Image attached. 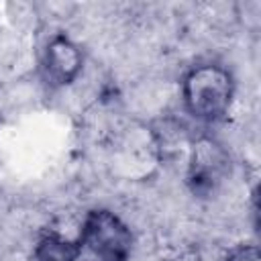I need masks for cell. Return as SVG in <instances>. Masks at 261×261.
Listing matches in <instances>:
<instances>
[{
	"mask_svg": "<svg viewBox=\"0 0 261 261\" xmlns=\"http://www.w3.org/2000/svg\"><path fill=\"white\" fill-rule=\"evenodd\" d=\"M234 80L228 69L216 63L192 67L181 80V100L186 110L202 122L222 120L232 104Z\"/></svg>",
	"mask_w": 261,
	"mask_h": 261,
	"instance_id": "obj_1",
	"label": "cell"
},
{
	"mask_svg": "<svg viewBox=\"0 0 261 261\" xmlns=\"http://www.w3.org/2000/svg\"><path fill=\"white\" fill-rule=\"evenodd\" d=\"M228 169L230 157L226 149L218 141L202 137L190 149L186 181L194 196H210L222 184Z\"/></svg>",
	"mask_w": 261,
	"mask_h": 261,
	"instance_id": "obj_3",
	"label": "cell"
},
{
	"mask_svg": "<svg viewBox=\"0 0 261 261\" xmlns=\"http://www.w3.org/2000/svg\"><path fill=\"white\" fill-rule=\"evenodd\" d=\"M84 55L65 35H55L43 51V75L51 86H67L82 71Z\"/></svg>",
	"mask_w": 261,
	"mask_h": 261,
	"instance_id": "obj_4",
	"label": "cell"
},
{
	"mask_svg": "<svg viewBox=\"0 0 261 261\" xmlns=\"http://www.w3.org/2000/svg\"><path fill=\"white\" fill-rule=\"evenodd\" d=\"M222 261H261L259 247L257 245H239L230 249Z\"/></svg>",
	"mask_w": 261,
	"mask_h": 261,
	"instance_id": "obj_6",
	"label": "cell"
},
{
	"mask_svg": "<svg viewBox=\"0 0 261 261\" xmlns=\"http://www.w3.org/2000/svg\"><path fill=\"white\" fill-rule=\"evenodd\" d=\"M130 251L133 232L114 212L94 208L84 216L73 241L75 261H128Z\"/></svg>",
	"mask_w": 261,
	"mask_h": 261,
	"instance_id": "obj_2",
	"label": "cell"
},
{
	"mask_svg": "<svg viewBox=\"0 0 261 261\" xmlns=\"http://www.w3.org/2000/svg\"><path fill=\"white\" fill-rule=\"evenodd\" d=\"M29 261H75L73 241H65L59 234H45L35 245Z\"/></svg>",
	"mask_w": 261,
	"mask_h": 261,
	"instance_id": "obj_5",
	"label": "cell"
}]
</instances>
